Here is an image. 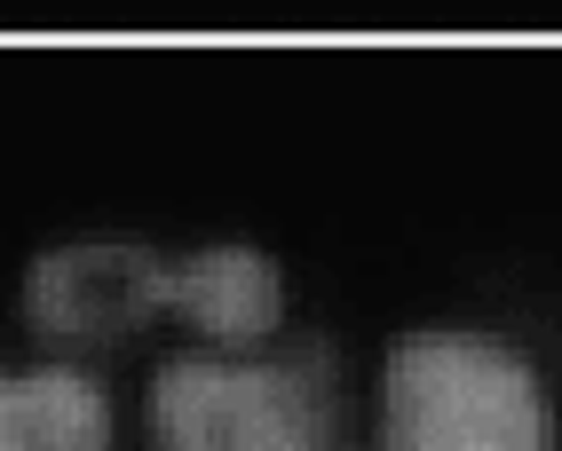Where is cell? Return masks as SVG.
Masks as SVG:
<instances>
[{"mask_svg": "<svg viewBox=\"0 0 562 451\" xmlns=\"http://www.w3.org/2000/svg\"><path fill=\"white\" fill-rule=\"evenodd\" d=\"M381 420L389 451H554L539 372L483 332H404Z\"/></svg>", "mask_w": 562, "mask_h": 451, "instance_id": "1", "label": "cell"}, {"mask_svg": "<svg viewBox=\"0 0 562 451\" xmlns=\"http://www.w3.org/2000/svg\"><path fill=\"white\" fill-rule=\"evenodd\" d=\"M159 451H333V388L317 364L175 357L151 388Z\"/></svg>", "mask_w": 562, "mask_h": 451, "instance_id": "2", "label": "cell"}, {"mask_svg": "<svg viewBox=\"0 0 562 451\" xmlns=\"http://www.w3.org/2000/svg\"><path fill=\"white\" fill-rule=\"evenodd\" d=\"M0 451H111V404L80 372H0Z\"/></svg>", "mask_w": 562, "mask_h": 451, "instance_id": "5", "label": "cell"}, {"mask_svg": "<svg viewBox=\"0 0 562 451\" xmlns=\"http://www.w3.org/2000/svg\"><path fill=\"white\" fill-rule=\"evenodd\" d=\"M167 309H182L199 332H214V341H270L278 317H285V278L270 253L254 246H214V253H191L167 270Z\"/></svg>", "mask_w": 562, "mask_h": 451, "instance_id": "4", "label": "cell"}, {"mask_svg": "<svg viewBox=\"0 0 562 451\" xmlns=\"http://www.w3.org/2000/svg\"><path fill=\"white\" fill-rule=\"evenodd\" d=\"M167 309V261L143 246H56L24 278V317L48 341H120Z\"/></svg>", "mask_w": 562, "mask_h": 451, "instance_id": "3", "label": "cell"}]
</instances>
